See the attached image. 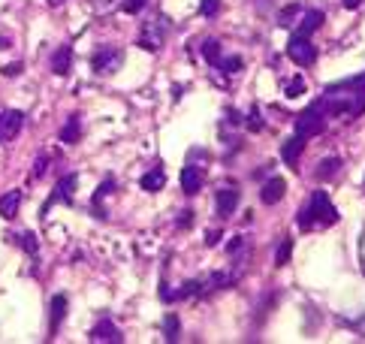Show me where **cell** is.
<instances>
[{
  "label": "cell",
  "mask_w": 365,
  "mask_h": 344,
  "mask_svg": "<svg viewBox=\"0 0 365 344\" xmlns=\"http://www.w3.org/2000/svg\"><path fill=\"white\" fill-rule=\"evenodd\" d=\"M166 40V25L163 19H148L145 25H142V34H139V45L145 51H157Z\"/></svg>",
  "instance_id": "6"
},
{
  "label": "cell",
  "mask_w": 365,
  "mask_h": 344,
  "mask_svg": "<svg viewBox=\"0 0 365 344\" xmlns=\"http://www.w3.org/2000/svg\"><path fill=\"white\" fill-rule=\"evenodd\" d=\"M296 224L302 229H317V227H335L338 224V209L332 205L326 190H314L305 209H299Z\"/></svg>",
  "instance_id": "2"
},
{
  "label": "cell",
  "mask_w": 365,
  "mask_h": 344,
  "mask_svg": "<svg viewBox=\"0 0 365 344\" xmlns=\"http://www.w3.org/2000/svg\"><path fill=\"white\" fill-rule=\"evenodd\" d=\"M49 3H51V6H60V3H64V0H49Z\"/></svg>",
  "instance_id": "38"
},
{
  "label": "cell",
  "mask_w": 365,
  "mask_h": 344,
  "mask_svg": "<svg viewBox=\"0 0 365 344\" xmlns=\"http://www.w3.org/2000/svg\"><path fill=\"white\" fill-rule=\"evenodd\" d=\"M19 209H21V190H10V194L0 196V218L3 220H12L19 215Z\"/></svg>",
  "instance_id": "16"
},
{
  "label": "cell",
  "mask_w": 365,
  "mask_h": 344,
  "mask_svg": "<svg viewBox=\"0 0 365 344\" xmlns=\"http://www.w3.org/2000/svg\"><path fill=\"white\" fill-rule=\"evenodd\" d=\"M73 70V49L70 45H60V49L51 55V73L55 76H70Z\"/></svg>",
  "instance_id": "14"
},
{
  "label": "cell",
  "mask_w": 365,
  "mask_h": 344,
  "mask_svg": "<svg viewBox=\"0 0 365 344\" xmlns=\"http://www.w3.org/2000/svg\"><path fill=\"white\" fill-rule=\"evenodd\" d=\"M112 187H115V181H112V179H106L103 185L97 187V196H94V205H97V211H100V203H103V196H106V194H112Z\"/></svg>",
  "instance_id": "28"
},
{
  "label": "cell",
  "mask_w": 365,
  "mask_h": 344,
  "mask_svg": "<svg viewBox=\"0 0 365 344\" xmlns=\"http://www.w3.org/2000/svg\"><path fill=\"white\" fill-rule=\"evenodd\" d=\"M79 139H82V118H79V115H70V118H67V124L60 127V142L75 145Z\"/></svg>",
  "instance_id": "17"
},
{
  "label": "cell",
  "mask_w": 365,
  "mask_h": 344,
  "mask_svg": "<svg viewBox=\"0 0 365 344\" xmlns=\"http://www.w3.org/2000/svg\"><path fill=\"white\" fill-rule=\"evenodd\" d=\"M338 172H341V160H338V157H326V160H320V163H317V170H314L317 181H329V179H335Z\"/></svg>",
  "instance_id": "18"
},
{
  "label": "cell",
  "mask_w": 365,
  "mask_h": 344,
  "mask_svg": "<svg viewBox=\"0 0 365 344\" xmlns=\"http://www.w3.org/2000/svg\"><path fill=\"white\" fill-rule=\"evenodd\" d=\"M284 194H287V181L281 179V175H275V179H269V181L263 185L260 200H263L266 205H275L278 200H284Z\"/></svg>",
  "instance_id": "13"
},
{
  "label": "cell",
  "mask_w": 365,
  "mask_h": 344,
  "mask_svg": "<svg viewBox=\"0 0 365 344\" xmlns=\"http://www.w3.org/2000/svg\"><path fill=\"white\" fill-rule=\"evenodd\" d=\"M302 148H305V139H302V136H290V139L284 142V148H281V157H284V163L293 166V170H299L296 163H299Z\"/></svg>",
  "instance_id": "15"
},
{
  "label": "cell",
  "mask_w": 365,
  "mask_h": 344,
  "mask_svg": "<svg viewBox=\"0 0 365 344\" xmlns=\"http://www.w3.org/2000/svg\"><path fill=\"white\" fill-rule=\"evenodd\" d=\"M217 67H220L224 73H239V70H242V58H239V55H233V58H220V60H217Z\"/></svg>",
  "instance_id": "27"
},
{
  "label": "cell",
  "mask_w": 365,
  "mask_h": 344,
  "mask_svg": "<svg viewBox=\"0 0 365 344\" xmlns=\"http://www.w3.org/2000/svg\"><path fill=\"white\" fill-rule=\"evenodd\" d=\"M323 112L332 118H347V115H360L365 109V73L353 76V79H341L335 85L323 91Z\"/></svg>",
  "instance_id": "1"
},
{
  "label": "cell",
  "mask_w": 365,
  "mask_h": 344,
  "mask_svg": "<svg viewBox=\"0 0 365 344\" xmlns=\"http://www.w3.org/2000/svg\"><path fill=\"white\" fill-rule=\"evenodd\" d=\"M202 181H205V170H202V166L187 163L185 170H181V190H185V194H190V196L200 194Z\"/></svg>",
  "instance_id": "10"
},
{
  "label": "cell",
  "mask_w": 365,
  "mask_h": 344,
  "mask_svg": "<svg viewBox=\"0 0 365 344\" xmlns=\"http://www.w3.org/2000/svg\"><path fill=\"white\" fill-rule=\"evenodd\" d=\"M67 296L64 293H58V296H51V320H49V339H55L58 335V326L64 323V317H67Z\"/></svg>",
  "instance_id": "12"
},
{
  "label": "cell",
  "mask_w": 365,
  "mask_h": 344,
  "mask_svg": "<svg viewBox=\"0 0 365 344\" xmlns=\"http://www.w3.org/2000/svg\"><path fill=\"white\" fill-rule=\"evenodd\" d=\"M21 127H25V112L19 109L0 112V142H12L21 133Z\"/></svg>",
  "instance_id": "8"
},
{
  "label": "cell",
  "mask_w": 365,
  "mask_h": 344,
  "mask_svg": "<svg viewBox=\"0 0 365 344\" xmlns=\"http://www.w3.org/2000/svg\"><path fill=\"white\" fill-rule=\"evenodd\" d=\"M248 127H250V130H263V121H260V112H257V109H250V115H248Z\"/></svg>",
  "instance_id": "32"
},
{
  "label": "cell",
  "mask_w": 365,
  "mask_h": 344,
  "mask_svg": "<svg viewBox=\"0 0 365 344\" xmlns=\"http://www.w3.org/2000/svg\"><path fill=\"white\" fill-rule=\"evenodd\" d=\"M121 64H124V51H121L118 45H97V51L91 55V67H94L97 76L118 73Z\"/></svg>",
  "instance_id": "4"
},
{
  "label": "cell",
  "mask_w": 365,
  "mask_h": 344,
  "mask_svg": "<svg viewBox=\"0 0 365 344\" xmlns=\"http://www.w3.org/2000/svg\"><path fill=\"white\" fill-rule=\"evenodd\" d=\"M45 163H49V157H40V160H34V170H30V179H43V172H45Z\"/></svg>",
  "instance_id": "31"
},
{
  "label": "cell",
  "mask_w": 365,
  "mask_h": 344,
  "mask_svg": "<svg viewBox=\"0 0 365 344\" xmlns=\"http://www.w3.org/2000/svg\"><path fill=\"white\" fill-rule=\"evenodd\" d=\"M202 58L209 60V64L217 67V60H220V45H217V40H205L202 43Z\"/></svg>",
  "instance_id": "26"
},
{
  "label": "cell",
  "mask_w": 365,
  "mask_h": 344,
  "mask_svg": "<svg viewBox=\"0 0 365 344\" xmlns=\"http://www.w3.org/2000/svg\"><path fill=\"white\" fill-rule=\"evenodd\" d=\"M308 91V85H305V79L302 76H293L290 82H287V88H284V94L290 97V100H296V97H302Z\"/></svg>",
  "instance_id": "24"
},
{
  "label": "cell",
  "mask_w": 365,
  "mask_h": 344,
  "mask_svg": "<svg viewBox=\"0 0 365 344\" xmlns=\"http://www.w3.org/2000/svg\"><path fill=\"white\" fill-rule=\"evenodd\" d=\"M75 185H79V175H75V172L64 175V179H60L58 185H55V190H51V196L45 200V205H43V215L51 209V205H58V203L70 205V203H73V190H75Z\"/></svg>",
  "instance_id": "7"
},
{
  "label": "cell",
  "mask_w": 365,
  "mask_h": 344,
  "mask_svg": "<svg viewBox=\"0 0 365 344\" xmlns=\"http://www.w3.org/2000/svg\"><path fill=\"white\" fill-rule=\"evenodd\" d=\"M293 257V239H281L278 251H275V266H287Z\"/></svg>",
  "instance_id": "23"
},
{
  "label": "cell",
  "mask_w": 365,
  "mask_h": 344,
  "mask_svg": "<svg viewBox=\"0 0 365 344\" xmlns=\"http://www.w3.org/2000/svg\"><path fill=\"white\" fill-rule=\"evenodd\" d=\"M148 0H124V6H121V10H124L127 15H136V12H142V6H145Z\"/></svg>",
  "instance_id": "30"
},
{
  "label": "cell",
  "mask_w": 365,
  "mask_h": 344,
  "mask_svg": "<svg viewBox=\"0 0 365 344\" xmlns=\"http://www.w3.org/2000/svg\"><path fill=\"white\" fill-rule=\"evenodd\" d=\"M320 25H323V12H320V10H308V12H305V19H302V30H299V34L311 36Z\"/></svg>",
  "instance_id": "21"
},
{
  "label": "cell",
  "mask_w": 365,
  "mask_h": 344,
  "mask_svg": "<svg viewBox=\"0 0 365 344\" xmlns=\"http://www.w3.org/2000/svg\"><path fill=\"white\" fill-rule=\"evenodd\" d=\"M12 244H19V248H25L27 257H40V244H36V236L34 233H21V236H6Z\"/></svg>",
  "instance_id": "19"
},
{
  "label": "cell",
  "mask_w": 365,
  "mask_h": 344,
  "mask_svg": "<svg viewBox=\"0 0 365 344\" xmlns=\"http://www.w3.org/2000/svg\"><path fill=\"white\" fill-rule=\"evenodd\" d=\"M299 12H302V3H290V6H284V10L278 12V25H281V27H290V25H293V19H296Z\"/></svg>",
  "instance_id": "25"
},
{
  "label": "cell",
  "mask_w": 365,
  "mask_h": 344,
  "mask_svg": "<svg viewBox=\"0 0 365 344\" xmlns=\"http://www.w3.org/2000/svg\"><path fill=\"white\" fill-rule=\"evenodd\" d=\"M178 227H190V211H181V218H178Z\"/></svg>",
  "instance_id": "36"
},
{
  "label": "cell",
  "mask_w": 365,
  "mask_h": 344,
  "mask_svg": "<svg viewBox=\"0 0 365 344\" xmlns=\"http://www.w3.org/2000/svg\"><path fill=\"white\" fill-rule=\"evenodd\" d=\"M91 341H112V344H121V341H124V335H121V330H118L115 323H112L109 317H103V320H97L94 330H91Z\"/></svg>",
  "instance_id": "11"
},
{
  "label": "cell",
  "mask_w": 365,
  "mask_h": 344,
  "mask_svg": "<svg viewBox=\"0 0 365 344\" xmlns=\"http://www.w3.org/2000/svg\"><path fill=\"white\" fill-rule=\"evenodd\" d=\"M323 130H326V112H323L320 100H317L296 118V136H302V139H314V136H320Z\"/></svg>",
  "instance_id": "3"
},
{
  "label": "cell",
  "mask_w": 365,
  "mask_h": 344,
  "mask_svg": "<svg viewBox=\"0 0 365 344\" xmlns=\"http://www.w3.org/2000/svg\"><path fill=\"white\" fill-rule=\"evenodd\" d=\"M360 263H362V272H365V229H362V239H360Z\"/></svg>",
  "instance_id": "35"
},
{
  "label": "cell",
  "mask_w": 365,
  "mask_h": 344,
  "mask_svg": "<svg viewBox=\"0 0 365 344\" xmlns=\"http://www.w3.org/2000/svg\"><path fill=\"white\" fill-rule=\"evenodd\" d=\"M217 242H220V229H209L205 233V248H215Z\"/></svg>",
  "instance_id": "33"
},
{
  "label": "cell",
  "mask_w": 365,
  "mask_h": 344,
  "mask_svg": "<svg viewBox=\"0 0 365 344\" xmlns=\"http://www.w3.org/2000/svg\"><path fill=\"white\" fill-rule=\"evenodd\" d=\"M163 335H166V341H178L181 323H178L176 314H166V317H163Z\"/></svg>",
  "instance_id": "22"
},
{
  "label": "cell",
  "mask_w": 365,
  "mask_h": 344,
  "mask_svg": "<svg viewBox=\"0 0 365 344\" xmlns=\"http://www.w3.org/2000/svg\"><path fill=\"white\" fill-rule=\"evenodd\" d=\"M239 200H242V194H239V187H235V185L220 187L217 196H215V211H217V218H230L233 211L239 209Z\"/></svg>",
  "instance_id": "9"
},
{
  "label": "cell",
  "mask_w": 365,
  "mask_h": 344,
  "mask_svg": "<svg viewBox=\"0 0 365 344\" xmlns=\"http://www.w3.org/2000/svg\"><path fill=\"white\" fill-rule=\"evenodd\" d=\"M287 55H290L293 64H299V67H311L317 60V49L311 45V40L305 34H293L290 36V43H287Z\"/></svg>",
  "instance_id": "5"
},
{
  "label": "cell",
  "mask_w": 365,
  "mask_h": 344,
  "mask_svg": "<svg viewBox=\"0 0 365 344\" xmlns=\"http://www.w3.org/2000/svg\"><path fill=\"white\" fill-rule=\"evenodd\" d=\"M21 73V64H6L3 67V76H19Z\"/></svg>",
  "instance_id": "34"
},
{
  "label": "cell",
  "mask_w": 365,
  "mask_h": 344,
  "mask_svg": "<svg viewBox=\"0 0 365 344\" xmlns=\"http://www.w3.org/2000/svg\"><path fill=\"white\" fill-rule=\"evenodd\" d=\"M360 3H362V0H344V6H347V10H356Z\"/></svg>",
  "instance_id": "37"
},
{
  "label": "cell",
  "mask_w": 365,
  "mask_h": 344,
  "mask_svg": "<svg viewBox=\"0 0 365 344\" xmlns=\"http://www.w3.org/2000/svg\"><path fill=\"white\" fill-rule=\"evenodd\" d=\"M217 10H220V0H200V12L202 15H217Z\"/></svg>",
  "instance_id": "29"
},
{
  "label": "cell",
  "mask_w": 365,
  "mask_h": 344,
  "mask_svg": "<svg viewBox=\"0 0 365 344\" xmlns=\"http://www.w3.org/2000/svg\"><path fill=\"white\" fill-rule=\"evenodd\" d=\"M139 185H142V190H148V194H157V190L166 185V172L163 170H151V172L142 175Z\"/></svg>",
  "instance_id": "20"
}]
</instances>
